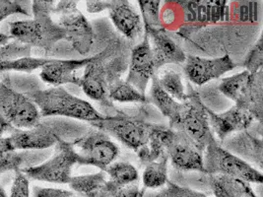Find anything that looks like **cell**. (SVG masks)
Here are the masks:
<instances>
[{
    "instance_id": "1",
    "label": "cell",
    "mask_w": 263,
    "mask_h": 197,
    "mask_svg": "<svg viewBox=\"0 0 263 197\" xmlns=\"http://www.w3.org/2000/svg\"><path fill=\"white\" fill-rule=\"evenodd\" d=\"M54 1H32V19L9 23V37L46 54L60 42L65 40L63 29L52 20Z\"/></svg>"
},
{
    "instance_id": "2",
    "label": "cell",
    "mask_w": 263,
    "mask_h": 197,
    "mask_svg": "<svg viewBox=\"0 0 263 197\" xmlns=\"http://www.w3.org/2000/svg\"><path fill=\"white\" fill-rule=\"evenodd\" d=\"M36 104L42 117H64L80 122H102L107 115L102 114L87 101L69 93L64 87L40 89L26 95Z\"/></svg>"
},
{
    "instance_id": "3",
    "label": "cell",
    "mask_w": 263,
    "mask_h": 197,
    "mask_svg": "<svg viewBox=\"0 0 263 197\" xmlns=\"http://www.w3.org/2000/svg\"><path fill=\"white\" fill-rule=\"evenodd\" d=\"M9 138L14 150H47L60 140L77 139V124L64 117H42L36 126L29 129L10 127Z\"/></svg>"
},
{
    "instance_id": "4",
    "label": "cell",
    "mask_w": 263,
    "mask_h": 197,
    "mask_svg": "<svg viewBox=\"0 0 263 197\" xmlns=\"http://www.w3.org/2000/svg\"><path fill=\"white\" fill-rule=\"evenodd\" d=\"M262 75V70L255 74L243 70L224 78L219 85L224 96L235 102V106L251 112L259 123L263 115Z\"/></svg>"
},
{
    "instance_id": "5",
    "label": "cell",
    "mask_w": 263,
    "mask_h": 197,
    "mask_svg": "<svg viewBox=\"0 0 263 197\" xmlns=\"http://www.w3.org/2000/svg\"><path fill=\"white\" fill-rule=\"evenodd\" d=\"M204 170L208 175L221 174L243 181L248 184L262 185V172L242 160L239 156L222 147L214 138L203 153Z\"/></svg>"
},
{
    "instance_id": "6",
    "label": "cell",
    "mask_w": 263,
    "mask_h": 197,
    "mask_svg": "<svg viewBox=\"0 0 263 197\" xmlns=\"http://www.w3.org/2000/svg\"><path fill=\"white\" fill-rule=\"evenodd\" d=\"M78 163L79 157L71 141L60 140L53 146V151L47 160L26 170L24 173L29 180L54 185H68L73 176V168Z\"/></svg>"
},
{
    "instance_id": "7",
    "label": "cell",
    "mask_w": 263,
    "mask_h": 197,
    "mask_svg": "<svg viewBox=\"0 0 263 197\" xmlns=\"http://www.w3.org/2000/svg\"><path fill=\"white\" fill-rule=\"evenodd\" d=\"M186 92L187 98L182 103L178 121L170 128L185 133L204 153L207 145L215 136L211 131L206 106L200 96L192 85L189 86Z\"/></svg>"
},
{
    "instance_id": "8",
    "label": "cell",
    "mask_w": 263,
    "mask_h": 197,
    "mask_svg": "<svg viewBox=\"0 0 263 197\" xmlns=\"http://www.w3.org/2000/svg\"><path fill=\"white\" fill-rule=\"evenodd\" d=\"M72 144L78 154L79 165L93 166L103 172L120 156L119 146L100 129L78 137Z\"/></svg>"
},
{
    "instance_id": "9",
    "label": "cell",
    "mask_w": 263,
    "mask_h": 197,
    "mask_svg": "<svg viewBox=\"0 0 263 197\" xmlns=\"http://www.w3.org/2000/svg\"><path fill=\"white\" fill-rule=\"evenodd\" d=\"M0 116L16 129H29L42 120L36 104L0 81Z\"/></svg>"
},
{
    "instance_id": "10",
    "label": "cell",
    "mask_w": 263,
    "mask_h": 197,
    "mask_svg": "<svg viewBox=\"0 0 263 197\" xmlns=\"http://www.w3.org/2000/svg\"><path fill=\"white\" fill-rule=\"evenodd\" d=\"M92 125L108 136H114L124 146L135 152L148 143L153 127L152 123H144L126 115L106 116L104 121L92 123Z\"/></svg>"
},
{
    "instance_id": "11",
    "label": "cell",
    "mask_w": 263,
    "mask_h": 197,
    "mask_svg": "<svg viewBox=\"0 0 263 197\" xmlns=\"http://www.w3.org/2000/svg\"><path fill=\"white\" fill-rule=\"evenodd\" d=\"M167 155L174 168L179 171L205 173L203 152L181 131L175 130L167 149Z\"/></svg>"
},
{
    "instance_id": "12",
    "label": "cell",
    "mask_w": 263,
    "mask_h": 197,
    "mask_svg": "<svg viewBox=\"0 0 263 197\" xmlns=\"http://www.w3.org/2000/svg\"><path fill=\"white\" fill-rule=\"evenodd\" d=\"M184 73L192 84L202 86L204 84L224 76L235 69L236 64L229 55L217 58H204L189 55L184 62Z\"/></svg>"
},
{
    "instance_id": "13",
    "label": "cell",
    "mask_w": 263,
    "mask_h": 197,
    "mask_svg": "<svg viewBox=\"0 0 263 197\" xmlns=\"http://www.w3.org/2000/svg\"><path fill=\"white\" fill-rule=\"evenodd\" d=\"M155 74L152 49L148 35L145 33L142 42L132 49L129 71L125 81L145 94L149 81Z\"/></svg>"
},
{
    "instance_id": "14",
    "label": "cell",
    "mask_w": 263,
    "mask_h": 197,
    "mask_svg": "<svg viewBox=\"0 0 263 197\" xmlns=\"http://www.w3.org/2000/svg\"><path fill=\"white\" fill-rule=\"evenodd\" d=\"M206 112L211 131L220 140H224L234 133L248 130L255 121L251 112L237 106L220 113H216L206 107Z\"/></svg>"
},
{
    "instance_id": "15",
    "label": "cell",
    "mask_w": 263,
    "mask_h": 197,
    "mask_svg": "<svg viewBox=\"0 0 263 197\" xmlns=\"http://www.w3.org/2000/svg\"><path fill=\"white\" fill-rule=\"evenodd\" d=\"M94 56L82 60L50 58L49 62L41 69L40 79L52 87H63L65 84L79 86L80 77L76 73L92 62Z\"/></svg>"
},
{
    "instance_id": "16",
    "label": "cell",
    "mask_w": 263,
    "mask_h": 197,
    "mask_svg": "<svg viewBox=\"0 0 263 197\" xmlns=\"http://www.w3.org/2000/svg\"><path fill=\"white\" fill-rule=\"evenodd\" d=\"M65 33V40L80 54H86L93 45L94 32L92 25L78 9L74 12L61 15L57 22Z\"/></svg>"
},
{
    "instance_id": "17",
    "label": "cell",
    "mask_w": 263,
    "mask_h": 197,
    "mask_svg": "<svg viewBox=\"0 0 263 197\" xmlns=\"http://www.w3.org/2000/svg\"><path fill=\"white\" fill-rule=\"evenodd\" d=\"M145 33L150 41L156 72L167 64L184 63L186 60L184 51L164 29L145 30Z\"/></svg>"
},
{
    "instance_id": "18",
    "label": "cell",
    "mask_w": 263,
    "mask_h": 197,
    "mask_svg": "<svg viewBox=\"0 0 263 197\" xmlns=\"http://www.w3.org/2000/svg\"><path fill=\"white\" fill-rule=\"evenodd\" d=\"M108 11L111 22L123 36L135 40L142 34L144 26L141 15L129 1H110Z\"/></svg>"
},
{
    "instance_id": "19",
    "label": "cell",
    "mask_w": 263,
    "mask_h": 197,
    "mask_svg": "<svg viewBox=\"0 0 263 197\" xmlns=\"http://www.w3.org/2000/svg\"><path fill=\"white\" fill-rule=\"evenodd\" d=\"M102 55L103 53L95 55L94 60L84 68L79 85L87 97L100 102L108 98V87L106 69L101 62Z\"/></svg>"
},
{
    "instance_id": "20",
    "label": "cell",
    "mask_w": 263,
    "mask_h": 197,
    "mask_svg": "<svg viewBox=\"0 0 263 197\" xmlns=\"http://www.w3.org/2000/svg\"><path fill=\"white\" fill-rule=\"evenodd\" d=\"M51 155L47 150H13L0 155V175L5 172H24L44 163Z\"/></svg>"
},
{
    "instance_id": "21",
    "label": "cell",
    "mask_w": 263,
    "mask_h": 197,
    "mask_svg": "<svg viewBox=\"0 0 263 197\" xmlns=\"http://www.w3.org/2000/svg\"><path fill=\"white\" fill-rule=\"evenodd\" d=\"M72 191L84 197H109L112 184L103 171L72 176L68 184Z\"/></svg>"
},
{
    "instance_id": "22",
    "label": "cell",
    "mask_w": 263,
    "mask_h": 197,
    "mask_svg": "<svg viewBox=\"0 0 263 197\" xmlns=\"http://www.w3.org/2000/svg\"><path fill=\"white\" fill-rule=\"evenodd\" d=\"M174 132L175 130L170 127L153 124L148 143L136 152L140 162L147 165L166 156Z\"/></svg>"
},
{
    "instance_id": "23",
    "label": "cell",
    "mask_w": 263,
    "mask_h": 197,
    "mask_svg": "<svg viewBox=\"0 0 263 197\" xmlns=\"http://www.w3.org/2000/svg\"><path fill=\"white\" fill-rule=\"evenodd\" d=\"M208 182L215 197H257L250 184L240 180L221 174H211Z\"/></svg>"
},
{
    "instance_id": "24",
    "label": "cell",
    "mask_w": 263,
    "mask_h": 197,
    "mask_svg": "<svg viewBox=\"0 0 263 197\" xmlns=\"http://www.w3.org/2000/svg\"><path fill=\"white\" fill-rule=\"evenodd\" d=\"M152 84L150 89V100L156 106V108L166 116L170 122V127H172L180 115L182 103L176 101L167 94L159 85L156 75L152 77Z\"/></svg>"
},
{
    "instance_id": "25",
    "label": "cell",
    "mask_w": 263,
    "mask_h": 197,
    "mask_svg": "<svg viewBox=\"0 0 263 197\" xmlns=\"http://www.w3.org/2000/svg\"><path fill=\"white\" fill-rule=\"evenodd\" d=\"M142 181L145 188L161 189L168 181V158L167 155L155 162L145 165Z\"/></svg>"
},
{
    "instance_id": "26",
    "label": "cell",
    "mask_w": 263,
    "mask_h": 197,
    "mask_svg": "<svg viewBox=\"0 0 263 197\" xmlns=\"http://www.w3.org/2000/svg\"><path fill=\"white\" fill-rule=\"evenodd\" d=\"M160 87L176 101L183 103L187 98V92L180 72L175 69H166L162 73L155 74Z\"/></svg>"
},
{
    "instance_id": "27",
    "label": "cell",
    "mask_w": 263,
    "mask_h": 197,
    "mask_svg": "<svg viewBox=\"0 0 263 197\" xmlns=\"http://www.w3.org/2000/svg\"><path fill=\"white\" fill-rule=\"evenodd\" d=\"M108 98L119 103L147 104L150 100L125 80H118L108 87Z\"/></svg>"
},
{
    "instance_id": "28",
    "label": "cell",
    "mask_w": 263,
    "mask_h": 197,
    "mask_svg": "<svg viewBox=\"0 0 263 197\" xmlns=\"http://www.w3.org/2000/svg\"><path fill=\"white\" fill-rule=\"evenodd\" d=\"M0 81L14 91L24 95L43 89L41 80L32 74L3 72L0 73Z\"/></svg>"
},
{
    "instance_id": "29",
    "label": "cell",
    "mask_w": 263,
    "mask_h": 197,
    "mask_svg": "<svg viewBox=\"0 0 263 197\" xmlns=\"http://www.w3.org/2000/svg\"><path fill=\"white\" fill-rule=\"evenodd\" d=\"M108 181L118 186H127L138 183L137 169L127 162H114L106 169Z\"/></svg>"
},
{
    "instance_id": "30",
    "label": "cell",
    "mask_w": 263,
    "mask_h": 197,
    "mask_svg": "<svg viewBox=\"0 0 263 197\" xmlns=\"http://www.w3.org/2000/svg\"><path fill=\"white\" fill-rule=\"evenodd\" d=\"M50 57H33L26 56L12 62H5L0 64V73L3 72H19V73L31 74L37 69H42L48 62Z\"/></svg>"
},
{
    "instance_id": "31",
    "label": "cell",
    "mask_w": 263,
    "mask_h": 197,
    "mask_svg": "<svg viewBox=\"0 0 263 197\" xmlns=\"http://www.w3.org/2000/svg\"><path fill=\"white\" fill-rule=\"evenodd\" d=\"M138 6L141 11L144 30L163 29L161 22V1L139 0Z\"/></svg>"
},
{
    "instance_id": "32",
    "label": "cell",
    "mask_w": 263,
    "mask_h": 197,
    "mask_svg": "<svg viewBox=\"0 0 263 197\" xmlns=\"http://www.w3.org/2000/svg\"><path fill=\"white\" fill-rule=\"evenodd\" d=\"M12 15L32 17V1L0 0V23Z\"/></svg>"
},
{
    "instance_id": "33",
    "label": "cell",
    "mask_w": 263,
    "mask_h": 197,
    "mask_svg": "<svg viewBox=\"0 0 263 197\" xmlns=\"http://www.w3.org/2000/svg\"><path fill=\"white\" fill-rule=\"evenodd\" d=\"M31 55L32 49L30 47L14 40L0 46V64Z\"/></svg>"
},
{
    "instance_id": "34",
    "label": "cell",
    "mask_w": 263,
    "mask_h": 197,
    "mask_svg": "<svg viewBox=\"0 0 263 197\" xmlns=\"http://www.w3.org/2000/svg\"><path fill=\"white\" fill-rule=\"evenodd\" d=\"M243 67L250 73L255 74L262 70L263 65V41L262 35H260L255 45L251 48L248 53L247 58L243 62Z\"/></svg>"
},
{
    "instance_id": "35",
    "label": "cell",
    "mask_w": 263,
    "mask_h": 197,
    "mask_svg": "<svg viewBox=\"0 0 263 197\" xmlns=\"http://www.w3.org/2000/svg\"><path fill=\"white\" fill-rule=\"evenodd\" d=\"M8 197H31L29 179L24 172H15L10 194Z\"/></svg>"
},
{
    "instance_id": "36",
    "label": "cell",
    "mask_w": 263,
    "mask_h": 197,
    "mask_svg": "<svg viewBox=\"0 0 263 197\" xmlns=\"http://www.w3.org/2000/svg\"><path fill=\"white\" fill-rule=\"evenodd\" d=\"M72 190L57 187H43L35 185L32 188L31 197H75Z\"/></svg>"
},
{
    "instance_id": "37",
    "label": "cell",
    "mask_w": 263,
    "mask_h": 197,
    "mask_svg": "<svg viewBox=\"0 0 263 197\" xmlns=\"http://www.w3.org/2000/svg\"><path fill=\"white\" fill-rule=\"evenodd\" d=\"M144 189H141L138 185H127V186H116L111 197H143Z\"/></svg>"
},
{
    "instance_id": "38",
    "label": "cell",
    "mask_w": 263,
    "mask_h": 197,
    "mask_svg": "<svg viewBox=\"0 0 263 197\" xmlns=\"http://www.w3.org/2000/svg\"><path fill=\"white\" fill-rule=\"evenodd\" d=\"M78 10V6H77V2L76 1H59L57 3H54L53 9H52V14L55 15H66L69 13L74 12Z\"/></svg>"
},
{
    "instance_id": "39",
    "label": "cell",
    "mask_w": 263,
    "mask_h": 197,
    "mask_svg": "<svg viewBox=\"0 0 263 197\" xmlns=\"http://www.w3.org/2000/svg\"><path fill=\"white\" fill-rule=\"evenodd\" d=\"M110 1H87L86 2V9L89 13H101L105 10H108Z\"/></svg>"
},
{
    "instance_id": "40",
    "label": "cell",
    "mask_w": 263,
    "mask_h": 197,
    "mask_svg": "<svg viewBox=\"0 0 263 197\" xmlns=\"http://www.w3.org/2000/svg\"><path fill=\"white\" fill-rule=\"evenodd\" d=\"M13 150H14V148H13L12 143H11V140H10L9 136H7V137L1 136L0 137V155H2L4 153H7V152H10Z\"/></svg>"
},
{
    "instance_id": "41",
    "label": "cell",
    "mask_w": 263,
    "mask_h": 197,
    "mask_svg": "<svg viewBox=\"0 0 263 197\" xmlns=\"http://www.w3.org/2000/svg\"><path fill=\"white\" fill-rule=\"evenodd\" d=\"M10 127L11 126L0 116V137L3 135V133L7 132Z\"/></svg>"
},
{
    "instance_id": "42",
    "label": "cell",
    "mask_w": 263,
    "mask_h": 197,
    "mask_svg": "<svg viewBox=\"0 0 263 197\" xmlns=\"http://www.w3.org/2000/svg\"><path fill=\"white\" fill-rule=\"evenodd\" d=\"M0 197H8L7 193H6V191L4 190L3 186L1 185H0Z\"/></svg>"
}]
</instances>
